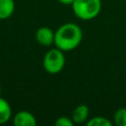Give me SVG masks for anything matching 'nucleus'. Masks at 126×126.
<instances>
[{
    "instance_id": "3",
    "label": "nucleus",
    "mask_w": 126,
    "mask_h": 126,
    "mask_svg": "<svg viewBox=\"0 0 126 126\" xmlns=\"http://www.w3.org/2000/svg\"><path fill=\"white\" fill-rule=\"evenodd\" d=\"M64 51L59 48H51L49 49L44 57H43V68L44 70L51 75H55L60 73L65 66V56Z\"/></svg>"
},
{
    "instance_id": "13",
    "label": "nucleus",
    "mask_w": 126,
    "mask_h": 126,
    "mask_svg": "<svg viewBox=\"0 0 126 126\" xmlns=\"http://www.w3.org/2000/svg\"><path fill=\"white\" fill-rule=\"evenodd\" d=\"M1 94H2V87H1V85H0V95H1Z\"/></svg>"
},
{
    "instance_id": "1",
    "label": "nucleus",
    "mask_w": 126,
    "mask_h": 126,
    "mask_svg": "<svg viewBox=\"0 0 126 126\" xmlns=\"http://www.w3.org/2000/svg\"><path fill=\"white\" fill-rule=\"evenodd\" d=\"M83 39L81 28L74 23L61 25L55 31L54 44L62 51H71L78 47Z\"/></svg>"
},
{
    "instance_id": "7",
    "label": "nucleus",
    "mask_w": 126,
    "mask_h": 126,
    "mask_svg": "<svg viewBox=\"0 0 126 126\" xmlns=\"http://www.w3.org/2000/svg\"><path fill=\"white\" fill-rule=\"evenodd\" d=\"M15 11L14 0H0V20L9 19Z\"/></svg>"
},
{
    "instance_id": "4",
    "label": "nucleus",
    "mask_w": 126,
    "mask_h": 126,
    "mask_svg": "<svg viewBox=\"0 0 126 126\" xmlns=\"http://www.w3.org/2000/svg\"><path fill=\"white\" fill-rule=\"evenodd\" d=\"M55 32L48 27H40L35 32V39L42 46H50L54 43Z\"/></svg>"
},
{
    "instance_id": "12",
    "label": "nucleus",
    "mask_w": 126,
    "mask_h": 126,
    "mask_svg": "<svg viewBox=\"0 0 126 126\" xmlns=\"http://www.w3.org/2000/svg\"><path fill=\"white\" fill-rule=\"evenodd\" d=\"M57 1L63 5H72L74 2V0H57Z\"/></svg>"
},
{
    "instance_id": "9",
    "label": "nucleus",
    "mask_w": 126,
    "mask_h": 126,
    "mask_svg": "<svg viewBox=\"0 0 126 126\" xmlns=\"http://www.w3.org/2000/svg\"><path fill=\"white\" fill-rule=\"evenodd\" d=\"M112 123L103 116H94L87 121V126H111Z\"/></svg>"
},
{
    "instance_id": "10",
    "label": "nucleus",
    "mask_w": 126,
    "mask_h": 126,
    "mask_svg": "<svg viewBox=\"0 0 126 126\" xmlns=\"http://www.w3.org/2000/svg\"><path fill=\"white\" fill-rule=\"evenodd\" d=\"M114 123L117 126H126V107H119L115 111Z\"/></svg>"
},
{
    "instance_id": "8",
    "label": "nucleus",
    "mask_w": 126,
    "mask_h": 126,
    "mask_svg": "<svg viewBox=\"0 0 126 126\" xmlns=\"http://www.w3.org/2000/svg\"><path fill=\"white\" fill-rule=\"evenodd\" d=\"M12 117V107L8 100L0 95V124L8 122Z\"/></svg>"
},
{
    "instance_id": "2",
    "label": "nucleus",
    "mask_w": 126,
    "mask_h": 126,
    "mask_svg": "<svg viewBox=\"0 0 126 126\" xmlns=\"http://www.w3.org/2000/svg\"><path fill=\"white\" fill-rule=\"evenodd\" d=\"M72 9L77 18L89 21L96 18L101 10V0H74Z\"/></svg>"
},
{
    "instance_id": "11",
    "label": "nucleus",
    "mask_w": 126,
    "mask_h": 126,
    "mask_svg": "<svg viewBox=\"0 0 126 126\" xmlns=\"http://www.w3.org/2000/svg\"><path fill=\"white\" fill-rule=\"evenodd\" d=\"M54 124L55 126H73L75 123L72 118H69L67 116H60L56 118Z\"/></svg>"
},
{
    "instance_id": "5",
    "label": "nucleus",
    "mask_w": 126,
    "mask_h": 126,
    "mask_svg": "<svg viewBox=\"0 0 126 126\" xmlns=\"http://www.w3.org/2000/svg\"><path fill=\"white\" fill-rule=\"evenodd\" d=\"M13 123L15 126H34L36 124L33 114L27 110H21L17 112L13 117Z\"/></svg>"
},
{
    "instance_id": "6",
    "label": "nucleus",
    "mask_w": 126,
    "mask_h": 126,
    "mask_svg": "<svg viewBox=\"0 0 126 126\" xmlns=\"http://www.w3.org/2000/svg\"><path fill=\"white\" fill-rule=\"evenodd\" d=\"M89 113H90V109L88 105L80 104L74 109L71 118L73 119L74 123H77V124L84 123L89 119Z\"/></svg>"
}]
</instances>
